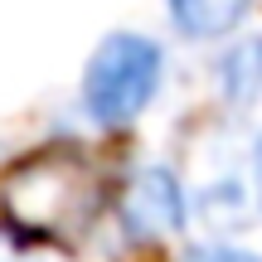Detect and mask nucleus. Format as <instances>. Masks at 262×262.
Listing matches in <instances>:
<instances>
[{"label": "nucleus", "mask_w": 262, "mask_h": 262, "mask_svg": "<svg viewBox=\"0 0 262 262\" xmlns=\"http://www.w3.org/2000/svg\"><path fill=\"white\" fill-rule=\"evenodd\" d=\"M5 214L34 233H83L97 214V170L73 150H54L5 180Z\"/></svg>", "instance_id": "1"}, {"label": "nucleus", "mask_w": 262, "mask_h": 262, "mask_svg": "<svg viewBox=\"0 0 262 262\" xmlns=\"http://www.w3.org/2000/svg\"><path fill=\"white\" fill-rule=\"evenodd\" d=\"M156 78H160L156 44H146V39H136V34L107 39L93 54V63H88V88H83L88 112H93L97 122H107V126L131 122V117L150 102Z\"/></svg>", "instance_id": "2"}, {"label": "nucleus", "mask_w": 262, "mask_h": 262, "mask_svg": "<svg viewBox=\"0 0 262 262\" xmlns=\"http://www.w3.org/2000/svg\"><path fill=\"white\" fill-rule=\"evenodd\" d=\"M185 204H180V185L165 170H141L126 185V224L141 238H165L180 228Z\"/></svg>", "instance_id": "3"}, {"label": "nucleus", "mask_w": 262, "mask_h": 262, "mask_svg": "<svg viewBox=\"0 0 262 262\" xmlns=\"http://www.w3.org/2000/svg\"><path fill=\"white\" fill-rule=\"evenodd\" d=\"M248 0H170V15H175L180 29L209 39V34H224L243 19Z\"/></svg>", "instance_id": "4"}, {"label": "nucleus", "mask_w": 262, "mask_h": 262, "mask_svg": "<svg viewBox=\"0 0 262 262\" xmlns=\"http://www.w3.org/2000/svg\"><path fill=\"white\" fill-rule=\"evenodd\" d=\"M194 262H257V257L233 253V248H219V253H204V257H194Z\"/></svg>", "instance_id": "5"}, {"label": "nucleus", "mask_w": 262, "mask_h": 262, "mask_svg": "<svg viewBox=\"0 0 262 262\" xmlns=\"http://www.w3.org/2000/svg\"><path fill=\"white\" fill-rule=\"evenodd\" d=\"M257 194H262V141H257Z\"/></svg>", "instance_id": "6"}, {"label": "nucleus", "mask_w": 262, "mask_h": 262, "mask_svg": "<svg viewBox=\"0 0 262 262\" xmlns=\"http://www.w3.org/2000/svg\"><path fill=\"white\" fill-rule=\"evenodd\" d=\"M257 63H262V49H257Z\"/></svg>", "instance_id": "7"}]
</instances>
